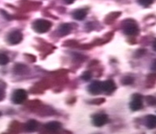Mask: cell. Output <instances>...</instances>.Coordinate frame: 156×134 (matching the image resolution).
Instances as JSON below:
<instances>
[{
    "mask_svg": "<svg viewBox=\"0 0 156 134\" xmlns=\"http://www.w3.org/2000/svg\"><path fill=\"white\" fill-rule=\"evenodd\" d=\"M33 28L36 32L43 34V33H46L51 29V23L50 21H47V20L40 19L36 20L33 25Z\"/></svg>",
    "mask_w": 156,
    "mask_h": 134,
    "instance_id": "6da1fadb",
    "label": "cell"
},
{
    "mask_svg": "<svg viewBox=\"0 0 156 134\" xmlns=\"http://www.w3.org/2000/svg\"><path fill=\"white\" fill-rule=\"evenodd\" d=\"M27 98V93L24 89H17L12 95V101L16 104H22Z\"/></svg>",
    "mask_w": 156,
    "mask_h": 134,
    "instance_id": "7a4b0ae2",
    "label": "cell"
},
{
    "mask_svg": "<svg viewBox=\"0 0 156 134\" xmlns=\"http://www.w3.org/2000/svg\"><path fill=\"white\" fill-rule=\"evenodd\" d=\"M129 107L132 111H139L143 107V98L140 94H135L133 96V100L130 102Z\"/></svg>",
    "mask_w": 156,
    "mask_h": 134,
    "instance_id": "3957f363",
    "label": "cell"
},
{
    "mask_svg": "<svg viewBox=\"0 0 156 134\" xmlns=\"http://www.w3.org/2000/svg\"><path fill=\"white\" fill-rule=\"evenodd\" d=\"M23 39L22 34L19 31H13L10 32L7 37L8 42L11 45H17L20 43Z\"/></svg>",
    "mask_w": 156,
    "mask_h": 134,
    "instance_id": "277c9868",
    "label": "cell"
},
{
    "mask_svg": "<svg viewBox=\"0 0 156 134\" xmlns=\"http://www.w3.org/2000/svg\"><path fill=\"white\" fill-rule=\"evenodd\" d=\"M138 31H139L138 27L133 21H129L126 23V25L124 26V32L127 35H134L138 33Z\"/></svg>",
    "mask_w": 156,
    "mask_h": 134,
    "instance_id": "5b68a950",
    "label": "cell"
},
{
    "mask_svg": "<svg viewBox=\"0 0 156 134\" xmlns=\"http://www.w3.org/2000/svg\"><path fill=\"white\" fill-rule=\"evenodd\" d=\"M107 122H108V117L105 114H97L94 115L93 119H92L93 124L97 127L103 126L105 124H107Z\"/></svg>",
    "mask_w": 156,
    "mask_h": 134,
    "instance_id": "8992f818",
    "label": "cell"
},
{
    "mask_svg": "<svg viewBox=\"0 0 156 134\" xmlns=\"http://www.w3.org/2000/svg\"><path fill=\"white\" fill-rule=\"evenodd\" d=\"M103 82L99 81H94L91 83L88 86V91L89 93L93 95L100 94L103 91Z\"/></svg>",
    "mask_w": 156,
    "mask_h": 134,
    "instance_id": "52a82bcc",
    "label": "cell"
},
{
    "mask_svg": "<svg viewBox=\"0 0 156 134\" xmlns=\"http://www.w3.org/2000/svg\"><path fill=\"white\" fill-rule=\"evenodd\" d=\"M103 91L107 94L112 93L115 89H116V85L112 80H107L104 82H103Z\"/></svg>",
    "mask_w": 156,
    "mask_h": 134,
    "instance_id": "ba28073f",
    "label": "cell"
},
{
    "mask_svg": "<svg viewBox=\"0 0 156 134\" xmlns=\"http://www.w3.org/2000/svg\"><path fill=\"white\" fill-rule=\"evenodd\" d=\"M146 126L148 129L156 128V115H150L147 116Z\"/></svg>",
    "mask_w": 156,
    "mask_h": 134,
    "instance_id": "9c48e42d",
    "label": "cell"
},
{
    "mask_svg": "<svg viewBox=\"0 0 156 134\" xmlns=\"http://www.w3.org/2000/svg\"><path fill=\"white\" fill-rule=\"evenodd\" d=\"M38 128V122L36 120H29L25 124V129L28 132H34Z\"/></svg>",
    "mask_w": 156,
    "mask_h": 134,
    "instance_id": "30bf717a",
    "label": "cell"
},
{
    "mask_svg": "<svg viewBox=\"0 0 156 134\" xmlns=\"http://www.w3.org/2000/svg\"><path fill=\"white\" fill-rule=\"evenodd\" d=\"M87 16V12L85 10H76L73 13V18L77 21H82Z\"/></svg>",
    "mask_w": 156,
    "mask_h": 134,
    "instance_id": "8fae6325",
    "label": "cell"
},
{
    "mask_svg": "<svg viewBox=\"0 0 156 134\" xmlns=\"http://www.w3.org/2000/svg\"><path fill=\"white\" fill-rule=\"evenodd\" d=\"M45 128L49 131H57L61 128V124L58 122H50L45 125Z\"/></svg>",
    "mask_w": 156,
    "mask_h": 134,
    "instance_id": "7c38bea8",
    "label": "cell"
},
{
    "mask_svg": "<svg viewBox=\"0 0 156 134\" xmlns=\"http://www.w3.org/2000/svg\"><path fill=\"white\" fill-rule=\"evenodd\" d=\"M71 32V26L69 24H63L59 27L58 32L61 35L64 36L68 35Z\"/></svg>",
    "mask_w": 156,
    "mask_h": 134,
    "instance_id": "4fadbf2b",
    "label": "cell"
},
{
    "mask_svg": "<svg viewBox=\"0 0 156 134\" xmlns=\"http://www.w3.org/2000/svg\"><path fill=\"white\" fill-rule=\"evenodd\" d=\"M26 71L27 68L23 64H16V66L14 67V72H15L16 74H18V75L25 73V72H26Z\"/></svg>",
    "mask_w": 156,
    "mask_h": 134,
    "instance_id": "5bb4252c",
    "label": "cell"
},
{
    "mask_svg": "<svg viewBox=\"0 0 156 134\" xmlns=\"http://www.w3.org/2000/svg\"><path fill=\"white\" fill-rule=\"evenodd\" d=\"M10 61V59L7 55L5 54V53H0V65H6L9 63Z\"/></svg>",
    "mask_w": 156,
    "mask_h": 134,
    "instance_id": "9a60e30c",
    "label": "cell"
},
{
    "mask_svg": "<svg viewBox=\"0 0 156 134\" xmlns=\"http://www.w3.org/2000/svg\"><path fill=\"white\" fill-rule=\"evenodd\" d=\"M134 82L133 78L130 76H126L122 79V83L123 85H131Z\"/></svg>",
    "mask_w": 156,
    "mask_h": 134,
    "instance_id": "2e32d148",
    "label": "cell"
},
{
    "mask_svg": "<svg viewBox=\"0 0 156 134\" xmlns=\"http://www.w3.org/2000/svg\"><path fill=\"white\" fill-rule=\"evenodd\" d=\"M153 1L154 0H138V2L140 4L141 6H144V7H147L151 5V4H152Z\"/></svg>",
    "mask_w": 156,
    "mask_h": 134,
    "instance_id": "e0dca14e",
    "label": "cell"
},
{
    "mask_svg": "<svg viewBox=\"0 0 156 134\" xmlns=\"http://www.w3.org/2000/svg\"><path fill=\"white\" fill-rule=\"evenodd\" d=\"M91 73L90 72H85L83 73V75H81V79L84 81H86V82H88L89 81L90 79H91Z\"/></svg>",
    "mask_w": 156,
    "mask_h": 134,
    "instance_id": "ac0fdd59",
    "label": "cell"
},
{
    "mask_svg": "<svg viewBox=\"0 0 156 134\" xmlns=\"http://www.w3.org/2000/svg\"><path fill=\"white\" fill-rule=\"evenodd\" d=\"M147 102L149 104H156V100L153 97V96H148L147 97Z\"/></svg>",
    "mask_w": 156,
    "mask_h": 134,
    "instance_id": "d6986e66",
    "label": "cell"
},
{
    "mask_svg": "<svg viewBox=\"0 0 156 134\" xmlns=\"http://www.w3.org/2000/svg\"><path fill=\"white\" fill-rule=\"evenodd\" d=\"M4 97H5V92L2 88H0V101L3 100Z\"/></svg>",
    "mask_w": 156,
    "mask_h": 134,
    "instance_id": "ffe728a7",
    "label": "cell"
},
{
    "mask_svg": "<svg viewBox=\"0 0 156 134\" xmlns=\"http://www.w3.org/2000/svg\"><path fill=\"white\" fill-rule=\"evenodd\" d=\"M151 69L152 71H154V72H156V59L154 60V61L152 62V64H151Z\"/></svg>",
    "mask_w": 156,
    "mask_h": 134,
    "instance_id": "44dd1931",
    "label": "cell"
},
{
    "mask_svg": "<svg viewBox=\"0 0 156 134\" xmlns=\"http://www.w3.org/2000/svg\"><path fill=\"white\" fill-rule=\"evenodd\" d=\"M64 1H65V2L66 4H72L75 0H64Z\"/></svg>",
    "mask_w": 156,
    "mask_h": 134,
    "instance_id": "7402d4cb",
    "label": "cell"
},
{
    "mask_svg": "<svg viewBox=\"0 0 156 134\" xmlns=\"http://www.w3.org/2000/svg\"><path fill=\"white\" fill-rule=\"evenodd\" d=\"M152 47H153V49H154V51L156 52V39L154 40V42H153V45H152Z\"/></svg>",
    "mask_w": 156,
    "mask_h": 134,
    "instance_id": "603a6c76",
    "label": "cell"
}]
</instances>
